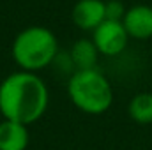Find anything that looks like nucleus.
Instances as JSON below:
<instances>
[{"label": "nucleus", "instance_id": "nucleus-1", "mask_svg": "<svg viewBox=\"0 0 152 150\" xmlns=\"http://www.w3.org/2000/svg\"><path fill=\"white\" fill-rule=\"evenodd\" d=\"M48 88L36 73H12L0 83V113L4 120L30 125L48 108Z\"/></svg>", "mask_w": 152, "mask_h": 150}, {"label": "nucleus", "instance_id": "nucleus-9", "mask_svg": "<svg viewBox=\"0 0 152 150\" xmlns=\"http://www.w3.org/2000/svg\"><path fill=\"white\" fill-rule=\"evenodd\" d=\"M129 117L138 124H152V94H136L129 103Z\"/></svg>", "mask_w": 152, "mask_h": 150}, {"label": "nucleus", "instance_id": "nucleus-10", "mask_svg": "<svg viewBox=\"0 0 152 150\" xmlns=\"http://www.w3.org/2000/svg\"><path fill=\"white\" fill-rule=\"evenodd\" d=\"M126 7L120 0H108L104 2V14H106V20H112V21H122L124 16H126Z\"/></svg>", "mask_w": 152, "mask_h": 150}, {"label": "nucleus", "instance_id": "nucleus-3", "mask_svg": "<svg viewBox=\"0 0 152 150\" xmlns=\"http://www.w3.org/2000/svg\"><path fill=\"white\" fill-rule=\"evenodd\" d=\"M67 94L76 108L88 115H101L108 111L113 103L112 85L97 69L76 71L69 78Z\"/></svg>", "mask_w": 152, "mask_h": 150}, {"label": "nucleus", "instance_id": "nucleus-2", "mask_svg": "<svg viewBox=\"0 0 152 150\" xmlns=\"http://www.w3.org/2000/svg\"><path fill=\"white\" fill-rule=\"evenodd\" d=\"M58 53V41L50 28L28 27L12 41V58L21 71L36 73L50 66Z\"/></svg>", "mask_w": 152, "mask_h": 150}, {"label": "nucleus", "instance_id": "nucleus-5", "mask_svg": "<svg viewBox=\"0 0 152 150\" xmlns=\"http://www.w3.org/2000/svg\"><path fill=\"white\" fill-rule=\"evenodd\" d=\"M122 25L127 36L138 41H145L152 37V5L138 4L126 11Z\"/></svg>", "mask_w": 152, "mask_h": 150}, {"label": "nucleus", "instance_id": "nucleus-7", "mask_svg": "<svg viewBox=\"0 0 152 150\" xmlns=\"http://www.w3.org/2000/svg\"><path fill=\"white\" fill-rule=\"evenodd\" d=\"M27 147H28L27 125L4 120L0 124V150H25Z\"/></svg>", "mask_w": 152, "mask_h": 150}, {"label": "nucleus", "instance_id": "nucleus-4", "mask_svg": "<svg viewBox=\"0 0 152 150\" xmlns=\"http://www.w3.org/2000/svg\"><path fill=\"white\" fill-rule=\"evenodd\" d=\"M92 41L101 55L106 57H115L122 53L127 46L129 36L122 25V21H112L104 20L94 32H92Z\"/></svg>", "mask_w": 152, "mask_h": 150}, {"label": "nucleus", "instance_id": "nucleus-8", "mask_svg": "<svg viewBox=\"0 0 152 150\" xmlns=\"http://www.w3.org/2000/svg\"><path fill=\"white\" fill-rule=\"evenodd\" d=\"M99 51L92 39H80L71 48V62L76 71H90L96 69Z\"/></svg>", "mask_w": 152, "mask_h": 150}, {"label": "nucleus", "instance_id": "nucleus-6", "mask_svg": "<svg viewBox=\"0 0 152 150\" xmlns=\"http://www.w3.org/2000/svg\"><path fill=\"white\" fill-rule=\"evenodd\" d=\"M71 18L78 28L96 30L104 20V2L103 0H78L71 11Z\"/></svg>", "mask_w": 152, "mask_h": 150}]
</instances>
